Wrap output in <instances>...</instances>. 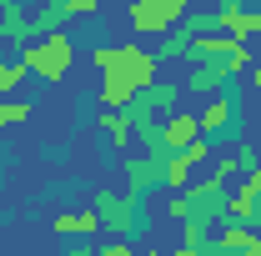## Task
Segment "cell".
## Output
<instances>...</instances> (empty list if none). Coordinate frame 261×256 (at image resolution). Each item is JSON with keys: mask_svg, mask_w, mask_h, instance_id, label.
I'll list each match as a JSON object with an SVG mask.
<instances>
[{"mask_svg": "<svg viewBox=\"0 0 261 256\" xmlns=\"http://www.w3.org/2000/svg\"><path fill=\"white\" fill-rule=\"evenodd\" d=\"M20 65H25V75L45 81V86H56V81L70 75V65H75V40H70L65 31L35 35L31 45H20Z\"/></svg>", "mask_w": 261, "mask_h": 256, "instance_id": "1", "label": "cell"}, {"mask_svg": "<svg viewBox=\"0 0 261 256\" xmlns=\"http://www.w3.org/2000/svg\"><path fill=\"white\" fill-rule=\"evenodd\" d=\"M91 211L100 216V231H111V241H130V236L146 226L141 196L116 191V186H100V191H91Z\"/></svg>", "mask_w": 261, "mask_h": 256, "instance_id": "2", "label": "cell"}, {"mask_svg": "<svg viewBox=\"0 0 261 256\" xmlns=\"http://www.w3.org/2000/svg\"><path fill=\"white\" fill-rule=\"evenodd\" d=\"M121 75L130 81V91L156 86V81H161V61H156V50H146L141 40H126V45H121Z\"/></svg>", "mask_w": 261, "mask_h": 256, "instance_id": "3", "label": "cell"}, {"mask_svg": "<svg viewBox=\"0 0 261 256\" xmlns=\"http://www.w3.org/2000/svg\"><path fill=\"white\" fill-rule=\"evenodd\" d=\"M226 86H231V75L216 61H191L186 65V81H181V91H186V96H201V100L226 96Z\"/></svg>", "mask_w": 261, "mask_h": 256, "instance_id": "4", "label": "cell"}, {"mask_svg": "<svg viewBox=\"0 0 261 256\" xmlns=\"http://www.w3.org/2000/svg\"><path fill=\"white\" fill-rule=\"evenodd\" d=\"M181 96H186V91H181V81H156V86H146V91H136V106H141V111H151V116H176V111H181Z\"/></svg>", "mask_w": 261, "mask_h": 256, "instance_id": "5", "label": "cell"}, {"mask_svg": "<svg viewBox=\"0 0 261 256\" xmlns=\"http://www.w3.org/2000/svg\"><path fill=\"white\" fill-rule=\"evenodd\" d=\"M141 156H151V166H156V186H171V191H186V186H191V166L176 156V151L151 146V151H141Z\"/></svg>", "mask_w": 261, "mask_h": 256, "instance_id": "6", "label": "cell"}, {"mask_svg": "<svg viewBox=\"0 0 261 256\" xmlns=\"http://www.w3.org/2000/svg\"><path fill=\"white\" fill-rule=\"evenodd\" d=\"M50 231L65 236V241H96L100 216L91 211V206H81V211H56V216H50Z\"/></svg>", "mask_w": 261, "mask_h": 256, "instance_id": "7", "label": "cell"}, {"mask_svg": "<svg viewBox=\"0 0 261 256\" xmlns=\"http://www.w3.org/2000/svg\"><path fill=\"white\" fill-rule=\"evenodd\" d=\"M196 121H201V136H211V141H216V136H231V131H236V100L231 96H211L196 111Z\"/></svg>", "mask_w": 261, "mask_h": 256, "instance_id": "8", "label": "cell"}, {"mask_svg": "<svg viewBox=\"0 0 261 256\" xmlns=\"http://www.w3.org/2000/svg\"><path fill=\"white\" fill-rule=\"evenodd\" d=\"M126 25H130L136 35H156V40H161L166 31H176V25H171V15H166L161 5H151V0H130Z\"/></svg>", "mask_w": 261, "mask_h": 256, "instance_id": "9", "label": "cell"}, {"mask_svg": "<svg viewBox=\"0 0 261 256\" xmlns=\"http://www.w3.org/2000/svg\"><path fill=\"white\" fill-rule=\"evenodd\" d=\"M196 136H201L196 111H176V116H166V121H161V146H166V151H176V156L191 146Z\"/></svg>", "mask_w": 261, "mask_h": 256, "instance_id": "10", "label": "cell"}, {"mask_svg": "<svg viewBox=\"0 0 261 256\" xmlns=\"http://www.w3.org/2000/svg\"><path fill=\"white\" fill-rule=\"evenodd\" d=\"M156 61L161 65H191L196 61V45L186 31H166L161 40H156Z\"/></svg>", "mask_w": 261, "mask_h": 256, "instance_id": "11", "label": "cell"}, {"mask_svg": "<svg viewBox=\"0 0 261 256\" xmlns=\"http://www.w3.org/2000/svg\"><path fill=\"white\" fill-rule=\"evenodd\" d=\"M0 40H20V45H31L35 31H31V10L20 5V0H10L5 10H0Z\"/></svg>", "mask_w": 261, "mask_h": 256, "instance_id": "12", "label": "cell"}, {"mask_svg": "<svg viewBox=\"0 0 261 256\" xmlns=\"http://www.w3.org/2000/svg\"><path fill=\"white\" fill-rule=\"evenodd\" d=\"M121 171H126V186H130V196H146L151 186H156V166H151V156H130V151H126Z\"/></svg>", "mask_w": 261, "mask_h": 256, "instance_id": "13", "label": "cell"}, {"mask_svg": "<svg viewBox=\"0 0 261 256\" xmlns=\"http://www.w3.org/2000/svg\"><path fill=\"white\" fill-rule=\"evenodd\" d=\"M96 131H106L116 146H130V121H126V111H100V116H96Z\"/></svg>", "mask_w": 261, "mask_h": 256, "instance_id": "14", "label": "cell"}, {"mask_svg": "<svg viewBox=\"0 0 261 256\" xmlns=\"http://www.w3.org/2000/svg\"><path fill=\"white\" fill-rule=\"evenodd\" d=\"M31 116H35V106H31V100H20V96L0 100V131H15V126H25Z\"/></svg>", "mask_w": 261, "mask_h": 256, "instance_id": "15", "label": "cell"}, {"mask_svg": "<svg viewBox=\"0 0 261 256\" xmlns=\"http://www.w3.org/2000/svg\"><path fill=\"white\" fill-rule=\"evenodd\" d=\"M231 201H261V161H256V166H246V171L236 176V191H231Z\"/></svg>", "mask_w": 261, "mask_h": 256, "instance_id": "16", "label": "cell"}, {"mask_svg": "<svg viewBox=\"0 0 261 256\" xmlns=\"http://www.w3.org/2000/svg\"><path fill=\"white\" fill-rule=\"evenodd\" d=\"M130 96H136V91H130L126 81H100V106H106V111H126Z\"/></svg>", "mask_w": 261, "mask_h": 256, "instance_id": "17", "label": "cell"}, {"mask_svg": "<svg viewBox=\"0 0 261 256\" xmlns=\"http://www.w3.org/2000/svg\"><path fill=\"white\" fill-rule=\"evenodd\" d=\"M176 31H186L196 40V35H211V31H221V25H216V10H186V20Z\"/></svg>", "mask_w": 261, "mask_h": 256, "instance_id": "18", "label": "cell"}, {"mask_svg": "<svg viewBox=\"0 0 261 256\" xmlns=\"http://www.w3.org/2000/svg\"><path fill=\"white\" fill-rule=\"evenodd\" d=\"M181 161H186V166H211V161H216V146H211V136H196L191 146H186V151H181Z\"/></svg>", "mask_w": 261, "mask_h": 256, "instance_id": "19", "label": "cell"}, {"mask_svg": "<svg viewBox=\"0 0 261 256\" xmlns=\"http://www.w3.org/2000/svg\"><path fill=\"white\" fill-rule=\"evenodd\" d=\"M231 221L246 231H261V201H231Z\"/></svg>", "mask_w": 261, "mask_h": 256, "instance_id": "20", "label": "cell"}, {"mask_svg": "<svg viewBox=\"0 0 261 256\" xmlns=\"http://www.w3.org/2000/svg\"><path fill=\"white\" fill-rule=\"evenodd\" d=\"M20 81H25V65H20V61H5V65H0V100L15 96V91H20Z\"/></svg>", "mask_w": 261, "mask_h": 256, "instance_id": "21", "label": "cell"}, {"mask_svg": "<svg viewBox=\"0 0 261 256\" xmlns=\"http://www.w3.org/2000/svg\"><path fill=\"white\" fill-rule=\"evenodd\" d=\"M206 176H211L216 186H231V181L241 176V161H236V156H216V161H211V171H206Z\"/></svg>", "mask_w": 261, "mask_h": 256, "instance_id": "22", "label": "cell"}, {"mask_svg": "<svg viewBox=\"0 0 261 256\" xmlns=\"http://www.w3.org/2000/svg\"><path fill=\"white\" fill-rule=\"evenodd\" d=\"M211 241V226H201V221H181V246L186 251H201Z\"/></svg>", "mask_w": 261, "mask_h": 256, "instance_id": "23", "label": "cell"}, {"mask_svg": "<svg viewBox=\"0 0 261 256\" xmlns=\"http://www.w3.org/2000/svg\"><path fill=\"white\" fill-rule=\"evenodd\" d=\"M151 5H161L166 15H171V25H181V20H186V10H191V0H151Z\"/></svg>", "mask_w": 261, "mask_h": 256, "instance_id": "24", "label": "cell"}, {"mask_svg": "<svg viewBox=\"0 0 261 256\" xmlns=\"http://www.w3.org/2000/svg\"><path fill=\"white\" fill-rule=\"evenodd\" d=\"M65 5H70V20H75V15H96L106 0H65Z\"/></svg>", "mask_w": 261, "mask_h": 256, "instance_id": "25", "label": "cell"}, {"mask_svg": "<svg viewBox=\"0 0 261 256\" xmlns=\"http://www.w3.org/2000/svg\"><path fill=\"white\" fill-rule=\"evenodd\" d=\"M65 256H100V246H96V241H70Z\"/></svg>", "mask_w": 261, "mask_h": 256, "instance_id": "26", "label": "cell"}, {"mask_svg": "<svg viewBox=\"0 0 261 256\" xmlns=\"http://www.w3.org/2000/svg\"><path fill=\"white\" fill-rule=\"evenodd\" d=\"M196 256H241V251H231V246H221V241H206Z\"/></svg>", "mask_w": 261, "mask_h": 256, "instance_id": "27", "label": "cell"}, {"mask_svg": "<svg viewBox=\"0 0 261 256\" xmlns=\"http://www.w3.org/2000/svg\"><path fill=\"white\" fill-rule=\"evenodd\" d=\"M100 256H130V241H106Z\"/></svg>", "mask_w": 261, "mask_h": 256, "instance_id": "28", "label": "cell"}, {"mask_svg": "<svg viewBox=\"0 0 261 256\" xmlns=\"http://www.w3.org/2000/svg\"><path fill=\"white\" fill-rule=\"evenodd\" d=\"M151 256H196V251H186V246H176V251H151Z\"/></svg>", "mask_w": 261, "mask_h": 256, "instance_id": "29", "label": "cell"}, {"mask_svg": "<svg viewBox=\"0 0 261 256\" xmlns=\"http://www.w3.org/2000/svg\"><path fill=\"white\" fill-rule=\"evenodd\" d=\"M5 5H10V0H0V10H5Z\"/></svg>", "mask_w": 261, "mask_h": 256, "instance_id": "30", "label": "cell"}]
</instances>
